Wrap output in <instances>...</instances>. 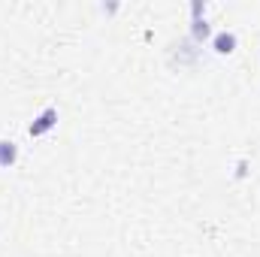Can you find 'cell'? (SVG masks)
I'll list each match as a JSON object with an SVG mask.
<instances>
[{
    "label": "cell",
    "instance_id": "3",
    "mask_svg": "<svg viewBox=\"0 0 260 257\" xmlns=\"http://www.w3.org/2000/svg\"><path fill=\"white\" fill-rule=\"evenodd\" d=\"M18 160V148L9 139H0V167H12Z\"/></svg>",
    "mask_w": 260,
    "mask_h": 257
},
{
    "label": "cell",
    "instance_id": "2",
    "mask_svg": "<svg viewBox=\"0 0 260 257\" xmlns=\"http://www.w3.org/2000/svg\"><path fill=\"white\" fill-rule=\"evenodd\" d=\"M212 46H215L218 55H230V52L236 49V34H233V30H221V34L212 40Z\"/></svg>",
    "mask_w": 260,
    "mask_h": 257
},
{
    "label": "cell",
    "instance_id": "1",
    "mask_svg": "<svg viewBox=\"0 0 260 257\" xmlns=\"http://www.w3.org/2000/svg\"><path fill=\"white\" fill-rule=\"evenodd\" d=\"M55 124H58V109L49 106V109H43V112L34 118V124L27 127V133H30V136H43V133H49Z\"/></svg>",
    "mask_w": 260,
    "mask_h": 257
},
{
    "label": "cell",
    "instance_id": "4",
    "mask_svg": "<svg viewBox=\"0 0 260 257\" xmlns=\"http://www.w3.org/2000/svg\"><path fill=\"white\" fill-rule=\"evenodd\" d=\"M191 24H194L191 30H194V40H197V43H200V40H206V37L212 34V27H209V21H206V18H194Z\"/></svg>",
    "mask_w": 260,
    "mask_h": 257
}]
</instances>
